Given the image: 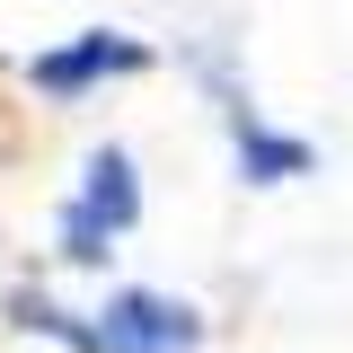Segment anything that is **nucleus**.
<instances>
[{
  "label": "nucleus",
  "mask_w": 353,
  "mask_h": 353,
  "mask_svg": "<svg viewBox=\"0 0 353 353\" xmlns=\"http://www.w3.org/2000/svg\"><path fill=\"white\" fill-rule=\"evenodd\" d=\"M71 203H80L97 230H115V239H124L132 221H141V176H132V150L97 141V150L80 159V194H71Z\"/></svg>",
  "instance_id": "nucleus-4"
},
{
  "label": "nucleus",
  "mask_w": 353,
  "mask_h": 353,
  "mask_svg": "<svg viewBox=\"0 0 353 353\" xmlns=\"http://www.w3.org/2000/svg\"><path fill=\"white\" fill-rule=\"evenodd\" d=\"M106 248H115V230H97L80 203H62V256L71 265H106Z\"/></svg>",
  "instance_id": "nucleus-6"
},
{
  "label": "nucleus",
  "mask_w": 353,
  "mask_h": 353,
  "mask_svg": "<svg viewBox=\"0 0 353 353\" xmlns=\"http://www.w3.org/2000/svg\"><path fill=\"white\" fill-rule=\"evenodd\" d=\"M9 318H18V327H36V336H53V345H71V353H97V327H88V318H71V309H53L44 292H18V301H9Z\"/></svg>",
  "instance_id": "nucleus-5"
},
{
  "label": "nucleus",
  "mask_w": 353,
  "mask_h": 353,
  "mask_svg": "<svg viewBox=\"0 0 353 353\" xmlns=\"http://www.w3.org/2000/svg\"><path fill=\"white\" fill-rule=\"evenodd\" d=\"M97 327V353H194L203 345V318L185 301H168V292H106V309L88 318Z\"/></svg>",
  "instance_id": "nucleus-1"
},
{
  "label": "nucleus",
  "mask_w": 353,
  "mask_h": 353,
  "mask_svg": "<svg viewBox=\"0 0 353 353\" xmlns=\"http://www.w3.org/2000/svg\"><path fill=\"white\" fill-rule=\"evenodd\" d=\"M150 62V44L141 36H115V27H88V36L53 44V53H27V80L44 97H88L97 80H115V71H141Z\"/></svg>",
  "instance_id": "nucleus-2"
},
{
  "label": "nucleus",
  "mask_w": 353,
  "mask_h": 353,
  "mask_svg": "<svg viewBox=\"0 0 353 353\" xmlns=\"http://www.w3.org/2000/svg\"><path fill=\"white\" fill-rule=\"evenodd\" d=\"M230 150H239V176L248 185H292V176L318 168V150H309L301 132H274L256 106H230Z\"/></svg>",
  "instance_id": "nucleus-3"
}]
</instances>
